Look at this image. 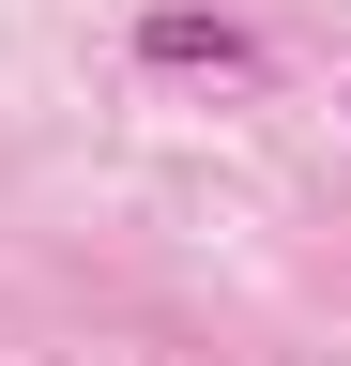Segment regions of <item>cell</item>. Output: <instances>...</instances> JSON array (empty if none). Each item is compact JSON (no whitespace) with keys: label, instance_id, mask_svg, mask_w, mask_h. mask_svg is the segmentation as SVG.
<instances>
[{"label":"cell","instance_id":"obj_1","mask_svg":"<svg viewBox=\"0 0 351 366\" xmlns=\"http://www.w3.org/2000/svg\"><path fill=\"white\" fill-rule=\"evenodd\" d=\"M138 61H153V76H244L259 46H244L229 16H199V0H153V16H138Z\"/></svg>","mask_w":351,"mask_h":366}]
</instances>
